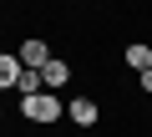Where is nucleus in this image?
<instances>
[{
    "label": "nucleus",
    "instance_id": "423d86ee",
    "mask_svg": "<svg viewBox=\"0 0 152 137\" xmlns=\"http://www.w3.org/2000/svg\"><path fill=\"white\" fill-rule=\"evenodd\" d=\"M127 66H132L137 76L152 71V46H147V41H132V46H127Z\"/></svg>",
    "mask_w": 152,
    "mask_h": 137
},
{
    "label": "nucleus",
    "instance_id": "f03ea898",
    "mask_svg": "<svg viewBox=\"0 0 152 137\" xmlns=\"http://www.w3.org/2000/svg\"><path fill=\"white\" fill-rule=\"evenodd\" d=\"M15 56H20V66H31V71H41V66L51 61V46H46V41H31V36H26V41L15 46Z\"/></svg>",
    "mask_w": 152,
    "mask_h": 137
},
{
    "label": "nucleus",
    "instance_id": "0eeeda50",
    "mask_svg": "<svg viewBox=\"0 0 152 137\" xmlns=\"http://www.w3.org/2000/svg\"><path fill=\"white\" fill-rule=\"evenodd\" d=\"M15 92H20V97H36V92H46L41 71H31V66H26V71H20V81H15Z\"/></svg>",
    "mask_w": 152,
    "mask_h": 137
},
{
    "label": "nucleus",
    "instance_id": "f257e3e1",
    "mask_svg": "<svg viewBox=\"0 0 152 137\" xmlns=\"http://www.w3.org/2000/svg\"><path fill=\"white\" fill-rule=\"evenodd\" d=\"M20 117L26 122H61L66 107H61L56 92H36V97H20Z\"/></svg>",
    "mask_w": 152,
    "mask_h": 137
},
{
    "label": "nucleus",
    "instance_id": "1a4fd4ad",
    "mask_svg": "<svg viewBox=\"0 0 152 137\" xmlns=\"http://www.w3.org/2000/svg\"><path fill=\"white\" fill-rule=\"evenodd\" d=\"M0 122H5V112H0Z\"/></svg>",
    "mask_w": 152,
    "mask_h": 137
},
{
    "label": "nucleus",
    "instance_id": "6e6552de",
    "mask_svg": "<svg viewBox=\"0 0 152 137\" xmlns=\"http://www.w3.org/2000/svg\"><path fill=\"white\" fill-rule=\"evenodd\" d=\"M137 86H142V92L152 97V71H142V76H137Z\"/></svg>",
    "mask_w": 152,
    "mask_h": 137
},
{
    "label": "nucleus",
    "instance_id": "7ed1b4c3",
    "mask_svg": "<svg viewBox=\"0 0 152 137\" xmlns=\"http://www.w3.org/2000/svg\"><path fill=\"white\" fill-rule=\"evenodd\" d=\"M41 81H46V92H61V86L71 81V66H66L61 56H51V61L41 66Z\"/></svg>",
    "mask_w": 152,
    "mask_h": 137
},
{
    "label": "nucleus",
    "instance_id": "39448f33",
    "mask_svg": "<svg viewBox=\"0 0 152 137\" xmlns=\"http://www.w3.org/2000/svg\"><path fill=\"white\" fill-rule=\"evenodd\" d=\"M20 71H26V66H20V56H15V51H0V92H5V86H15V81H20Z\"/></svg>",
    "mask_w": 152,
    "mask_h": 137
},
{
    "label": "nucleus",
    "instance_id": "20e7f679",
    "mask_svg": "<svg viewBox=\"0 0 152 137\" xmlns=\"http://www.w3.org/2000/svg\"><path fill=\"white\" fill-rule=\"evenodd\" d=\"M66 117H71L76 127H91V122L102 117V107H96L91 97H71V107H66Z\"/></svg>",
    "mask_w": 152,
    "mask_h": 137
}]
</instances>
